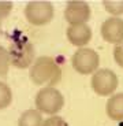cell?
Returning <instances> with one entry per match:
<instances>
[{
  "instance_id": "obj_16",
  "label": "cell",
  "mask_w": 123,
  "mask_h": 126,
  "mask_svg": "<svg viewBox=\"0 0 123 126\" xmlns=\"http://www.w3.org/2000/svg\"><path fill=\"white\" fill-rule=\"evenodd\" d=\"M13 10V3L11 1H0V25L3 18H6Z\"/></svg>"
},
{
  "instance_id": "obj_5",
  "label": "cell",
  "mask_w": 123,
  "mask_h": 126,
  "mask_svg": "<svg viewBox=\"0 0 123 126\" xmlns=\"http://www.w3.org/2000/svg\"><path fill=\"white\" fill-rule=\"evenodd\" d=\"M71 63H73V67L75 69V71H78L79 74L88 76V74H92L97 70L100 58H98L97 52L90 49V48H79L73 55Z\"/></svg>"
},
{
  "instance_id": "obj_6",
  "label": "cell",
  "mask_w": 123,
  "mask_h": 126,
  "mask_svg": "<svg viewBox=\"0 0 123 126\" xmlns=\"http://www.w3.org/2000/svg\"><path fill=\"white\" fill-rule=\"evenodd\" d=\"M8 52L11 63L18 69H26L33 62V56H34L33 45L25 40H16L15 43H13Z\"/></svg>"
},
{
  "instance_id": "obj_8",
  "label": "cell",
  "mask_w": 123,
  "mask_h": 126,
  "mask_svg": "<svg viewBox=\"0 0 123 126\" xmlns=\"http://www.w3.org/2000/svg\"><path fill=\"white\" fill-rule=\"evenodd\" d=\"M101 36L111 44L123 43V19L109 18L101 23Z\"/></svg>"
},
{
  "instance_id": "obj_2",
  "label": "cell",
  "mask_w": 123,
  "mask_h": 126,
  "mask_svg": "<svg viewBox=\"0 0 123 126\" xmlns=\"http://www.w3.org/2000/svg\"><path fill=\"white\" fill-rule=\"evenodd\" d=\"M64 106V97L57 89L48 86L41 89L36 94V107L40 112L45 114H56L59 112Z\"/></svg>"
},
{
  "instance_id": "obj_14",
  "label": "cell",
  "mask_w": 123,
  "mask_h": 126,
  "mask_svg": "<svg viewBox=\"0 0 123 126\" xmlns=\"http://www.w3.org/2000/svg\"><path fill=\"white\" fill-rule=\"evenodd\" d=\"M103 6L108 13L114 15H120L123 14V1H112V0H105L103 1Z\"/></svg>"
},
{
  "instance_id": "obj_1",
  "label": "cell",
  "mask_w": 123,
  "mask_h": 126,
  "mask_svg": "<svg viewBox=\"0 0 123 126\" xmlns=\"http://www.w3.org/2000/svg\"><path fill=\"white\" fill-rule=\"evenodd\" d=\"M30 78L37 85L47 84V85L52 86L56 85L60 81L62 70L52 58L41 56L34 62L32 70H30Z\"/></svg>"
},
{
  "instance_id": "obj_15",
  "label": "cell",
  "mask_w": 123,
  "mask_h": 126,
  "mask_svg": "<svg viewBox=\"0 0 123 126\" xmlns=\"http://www.w3.org/2000/svg\"><path fill=\"white\" fill-rule=\"evenodd\" d=\"M41 126H68L67 122L60 117H49Z\"/></svg>"
},
{
  "instance_id": "obj_13",
  "label": "cell",
  "mask_w": 123,
  "mask_h": 126,
  "mask_svg": "<svg viewBox=\"0 0 123 126\" xmlns=\"http://www.w3.org/2000/svg\"><path fill=\"white\" fill-rule=\"evenodd\" d=\"M10 63H11L10 52L3 45H0V77H6L8 74Z\"/></svg>"
},
{
  "instance_id": "obj_12",
  "label": "cell",
  "mask_w": 123,
  "mask_h": 126,
  "mask_svg": "<svg viewBox=\"0 0 123 126\" xmlns=\"http://www.w3.org/2000/svg\"><path fill=\"white\" fill-rule=\"evenodd\" d=\"M11 100H13V92L10 86L0 81V110L8 107L11 104Z\"/></svg>"
},
{
  "instance_id": "obj_3",
  "label": "cell",
  "mask_w": 123,
  "mask_h": 126,
  "mask_svg": "<svg viewBox=\"0 0 123 126\" xmlns=\"http://www.w3.org/2000/svg\"><path fill=\"white\" fill-rule=\"evenodd\" d=\"M25 16L32 25H47L54 19V6L49 1H30L25 7Z\"/></svg>"
},
{
  "instance_id": "obj_4",
  "label": "cell",
  "mask_w": 123,
  "mask_h": 126,
  "mask_svg": "<svg viewBox=\"0 0 123 126\" xmlns=\"http://www.w3.org/2000/svg\"><path fill=\"white\" fill-rule=\"evenodd\" d=\"M92 89L98 96H108L112 94L118 88V77L112 70L101 69L93 73L92 76Z\"/></svg>"
},
{
  "instance_id": "obj_7",
  "label": "cell",
  "mask_w": 123,
  "mask_h": 126,
  "mask_svg": "<svg viewBox=\"0 0 123 126\" xmlns=\"http://www.w3.org/2000/svg\"><path fill=\"white\" fill-rule=\"evenodd\" d=\"M64 18L71 25H83L90 18V7L86 1H68L64 10Z\"/></svg>"
},
{
  "instance_id": "obj_17",
  "label": "cell",
  "mask_w": 123,
  "mask_h": 126,
  "mask_svg": "<svg viewBox=\"0 0 123 126\" xmlns=\"http://www.w3.org/2000/svg\"><path fill=\"white\" fill-rule=\"evenodd\" d=\"M114 59L120 67H123V43L114 48Z\"/></svg>"
},
{
  "instance_id": "obj_11",
  "label": "cell",
  "mask_w": 123,
  "mask_h": 126,
  "mask_svg": "<svg viewBox=\"0 0 123 126\" xmlns=\"http://www.w3.org/2000/svg\"><path fill=\"white\" fill-rule=\"evenodd\" d=\"M42 117L38 110H27L21 115L18 126H41Z\"/></svg>"
},
{
  "instance_id": "obj_10",
  "label": "cell",
  "mask_w": 123,
  "mask_h": 126,
  "mask_svg": "<svg viewBox=\"0 0 123 126\" xmlns=\"http://www.w3.org/2000/svg\"><path fill=\"white\" fill-rule=\"evenodd\" d=\"M107 115L112 121H123V93L111 96L107 103Z\"/></svg>"
},
{
  "instance_id": "obj_9",
  "label": "cell",
  "mask_w": 123,
  "mask_h": 126,
  "mask_svg": "<svg viewBox=\"0 0 123 126\" xmlns=\"http://www.w3.org/2000/svg\"><path fill=\"white\" fill-rule=\"evenodd\" d=\"M67 38L73 45L83 47L92 40V29L86 23H83V25H71L67 29Z\"/></svg>"
}]
</instances>
